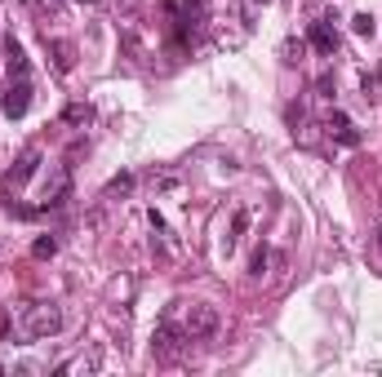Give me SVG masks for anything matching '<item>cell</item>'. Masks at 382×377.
Listing matches in <instances>:
<instances>
[{
    "mask_svg": "<svg viewBox=\"0 0 382 377\" xmlns=\"http://www.w3.org/2000/svg\"><path fill=\"white\" fill-rule=\"evenodd\" d=\"M351 32H356V36H374L378 32V18L374 14H356V18H351Z\"/></svg>",
    "mask_w": 382,
    "mask_h": 377,
    "instance_id": "4fadbf2b",
    "label": "cell"
},
{
    "mask_svg": "<svg viewBox=\"0 0 382 377\" xmlns=\"http://www.w3.org/2000/svg\"><path fill=\"white\" fill-rule=\"evenodd\" d=\"M315 93H320V98H333V75H329V71L315 80Z\"/></svg>",
    "mask_w": 382,
    "mask_h": 377,
    "instance_id": "2e32d148",
    "label": "cell"
},
{
    "mask_svg": "<svg viewBox=\"0 0 382 377\" xmlns=\"http://www.w3.org/2000/svg\"><path fill=\"white\" fill-rule=\"evenodd\" d=\"M49 58H53V67L67 75L71 67H76V45L71 40H49Z\"/></svg>",
    "mask_w": 382,
    "mask_h": 377,
    "instance_id": "9c48e42d",
    "label": "cell"
},
{
    "mask_svg": "<svg viewBox=\"0 0 382 377\" xmlns=\"http://www.w3.org/2000/svg\"><path fill=\"white\" fill-rule=\"evenodd\" d=\"M294 53H302V45H298V40H285V62H298Z\"/></svg>",
    "mask_w": 382,
    "mask_h": 377,
    "instance_id": "ac0fdd59",
    "label": "cell"
},
{
    "mask_svg": "<svg viewBox=\"0 0 382 377\" xmlns=\"http://www.w3.org/2000/svg\"><path fill=\"white\" fill-rule=\"evenodd\" d=\"M62 120H67L71 129H85L89 120H94V107H89V102H71V107L62 111Z\"/></svg>",
    "mask_w": 382,
    "mask_h": 377,
    "instance_id": "30bf717a",
    "label": "cell"
},
{
    "mask_svg": "<svg viewBox=\"0 0 382 377\" xmlns=\"http://www.w3.org/2000/svg\"><path fill=\"white\" fill-rule=\"evenodd\" d=\"M53 333H62V311L53 302H32L23 311V337L27 342H45Z\"/></svg>",
    "mask_w": 382,
    "mask_h": 377,
    "instance_id": "6da1fadb",
    "label": "cell"
},
{
    "mask_svg": "<svg viewBox=\"0 0 382 377\" xmlns=\"http://www.w3.org/2000/svg\"><path fill=\"white\" fill-rule=\"evenodd\" d=\"M267 262H272V253H267V244H263V249H258V253H254V262H249V276H254V280H263V271H267Z\"/></svg>",
    "mask_w": 382,
    "mask_h": 377,
    "instance_id": "9a60e30c",
    "label": "cell"
},
{
    "mask_svg": "<svg viewBox=\"0 0 382 377\" xmlns=\"http://www.w3.org/2000/svg\"><path fill=\"white\" fill-rule=\"evenodd\" d=\"M0 111H5L9 120H23L27 111H32V80H27V75L9 80V89L0 93Z\"/></svg>",
    "mask_w": 382,
    "mask_h": 377,
    "instance_id": "277c9868",
    "label": "cell"
},
{
    "mask_svg": "<svg viewBox=\"0 0 382 377\" xmlns=\"http://www.w3.org/2000/svg\"><path fill=\"white\" fill-rule=\"evenodd\" d=\"M285 116H289V125H294V129H298V125H302V120H307V111H302V107H289V111H285Z\"/></svg>",
    "mask_w": 382,
    "mask_h": 377,
    "instance_id": "e0dca14e",
    "label": "cell"
},
{
    "mask_svg": "<svg viewBox=\"0 0 382 377\" xmlns=\"http://www.w3.org/2000/svg\"><path fill=\"white\" fill-rule=\"evenodd\" d=\"M36 5H40V9H58L62 0H36Z\"/></svg>",
    "mask_w": 382,
    "mask_h": 377,
    "instance_id": "d6986e66",
    "label": "cell"
},
{
    "mask_svg": "<svg viewBox=\"0 0 382 377\" xmlns=\"http://www.w3.org/2000/svg\"><path fill=\"white\" fill-rule=\"evenodd\" d=\"M378 244H382V226H378Z\"/></svg>",
    "mask_w": 382,
    "mask_h": 377,
    "instance_id": "7402d4cb",
    "label": "cell"
},
{
    "mask_svg": "<svg viewBox=\"0 0 382 377\" xmlns=\"http://www.w3.org/2000/svg\"><path fill=\"white\" fill-rule=\"evenodd\" d=\"M0 373H5V364H0Z\"/></svg>",
    "mask_w": 382,
    "mask_h": 377,
    "instance_id": "cb8c5ba5",
    "label": "cell"
},
{
    "mask_svg": "<svg viewBox=\"0 0 382 377\" xmlns=\"http://www.w3.org/2000/svg\"><path fill=\"white\" fill-rule=\"evenodd\" d=\"M129 191H134V173H116V178L107 182V200H116V195H129Z\"/></svg>",
    "mask_w": 382,
    "mask_h": 377,
    "instance_id": "8fae6325",
    "label": "cell"
},
{
    "mask_svg": "<svg viewBox=\"0 0 382 377\" xmlns=\"http://www.w3.org/2000/svg\"><path fill=\"white\" fill-rule=\"evenodd\" d=\"M245 231H249V213H245V209H240V213H236V218H231V240H227V253H231V249H236V244H240V240H245Z\"/></svg>",
    "mask_w": 382,
    "mask_h": 377,
    "instance_id": "7c38bea8",
    "label": "cell"
},
{
    "mask_svg": "<svg viewBox=\"0 0 382 377\" xmlns=\"http://www.w3.org/2000/svg\"><path fill=\"white\" fill-rule=\"evenodd\" d=\"M53 253H58V240H53V235H40V240L32 244V258H53Z\"/></svg>",
    "mask_w": 382,
    "mask_h": 377,
    "instance_id": "5bb4252c",
    "label": "cell"
},
{
    "mask_svg": "<svg viewBox=\"0 0 382 377\" xmlns=\"http://www.w3.org/2000/svg\"><path fill=\"white\" fill-rule=\"evenodd\" d=\"M36 165H40V151H36V147H27L23 156L14 160V169H9V173H5V186H23L27 178L36 173Z\"/></svg>",
    "mask_w": 382,
    "mask_h": 377,
    "instance_id": "8992f818",
    "label": "cell"
},
{
    "mask_svg": "<svg viewBox=\"0 0 382 377\" xmlns=\"http://www.w3.org/2000/svg\"><path fill=\"white\" fill-rule=\"evenodd\" d=\"M333 23H338V18L324 14L320 23L311 27V36H307V45H311V49L320 53V58H333V53H338V32H333Z\"/></svg>",
    "mask_w": 382,
    "mask_h": 377,
    "instance_id": "5b68a950",
    "label": "cell"
},
{
    "mask_svg": "<svg viewBox=\"0 0 382 377\" xmlns=\"http://www.w3.org/2000/svg\"><path fill=\"white\" fill-rule=\"evenodd\" d=\"M80 5H98V0H80Z\"/></svg>",
    "mask_w": 382,
    "mask_h": 377,
    "instance_id": "44dd1931",
    "label": "cell"
},
{
    "mask_svg": "<svg viewBox=\"0 0 382 377\" xmlns=\"http://www.w3.org/2000/svg\"><path fill=\"white\" fill-rule=\"evenodd\" d=\"M254 5H267V0H254Z\"/></svg>",
    "mask_w": 382,
    "mask_h": 377,
    "instance_id": "603a6c76",
    "label": "cell"
},
{
    "mask_svg": "<svg viewBox=\"0 0 382 377\" xmlns=\"http://www.w3.org/2000/svg\"><path fill=\"white\" fill-rule=\"evenodd\" d=\"M218 324H222V319H218V306L195 302V306H187V324H182V328H187L191 342H209V337L218 333Z\"/></svg>",
    "mask_w": 382,
    "mask_h": 377,
    "instance_id": "3957f363",
    "label": "cell"
},
{
    "mask_svg": "<svg viewBox=\"0 0 382 377\" xmlns=\"http://www.w3.org/2000/svg\"><path fill=\"white\" fill-rule=\"evenodd\" d=\"M5 71H9V80L27 75V49L18 40H5Z\"/></svg>",
    "mask_w": 382,
    "mask_h": 377,
    "instance_id": "ba28073f",
    "label": "cell"
},
{
    "mask_svg": "<svg viewBox=\"0 0 382 377\" xmlns=\"http://www.w3.org/2000/svg\"><path fill=\"white\" fill-rule=\"evenodd\" d=\"M324 129L333 134V143H342V147H360V134L351 129V120H347V111H329V120H324Z\"/></svg>",
    "mask_w": 382,
    "mask_h": 377,
    "instance_id": "52a82bcc",
    "label": "cell"
},
{
    "mask_svg": "<svg viewBox=\"0 0 382 377\" xmlns=\"http://www.w3.org/2000/svg\"><path fill=\"white\" fill-rule=\"evenodd\" d=\"M5 324H9V315H5V311H0V333H5Z\"/></svg>",
    "mask_w": 382,
    "mask_h": 377,
    "instance_id": "ffe728a7",
    "label": "cell"
},
{
    "mask_svg": "<svg viewBox=\"0 0 382 377\" xmlns=\"http://www.w3.org/2000/svg\"><path fill=\"white\" fill-rule=\"evenodd\" d=\"M187 328H178L174 319H160L156 324V333H152V360L156 364H178L182 360V351H187Z\"/></svg>",
    "mask_w": 382,
    "mask_h": 377,
    "instance_id": "7a4b0ae2",
    "label": "cell"
}]
</instances>
